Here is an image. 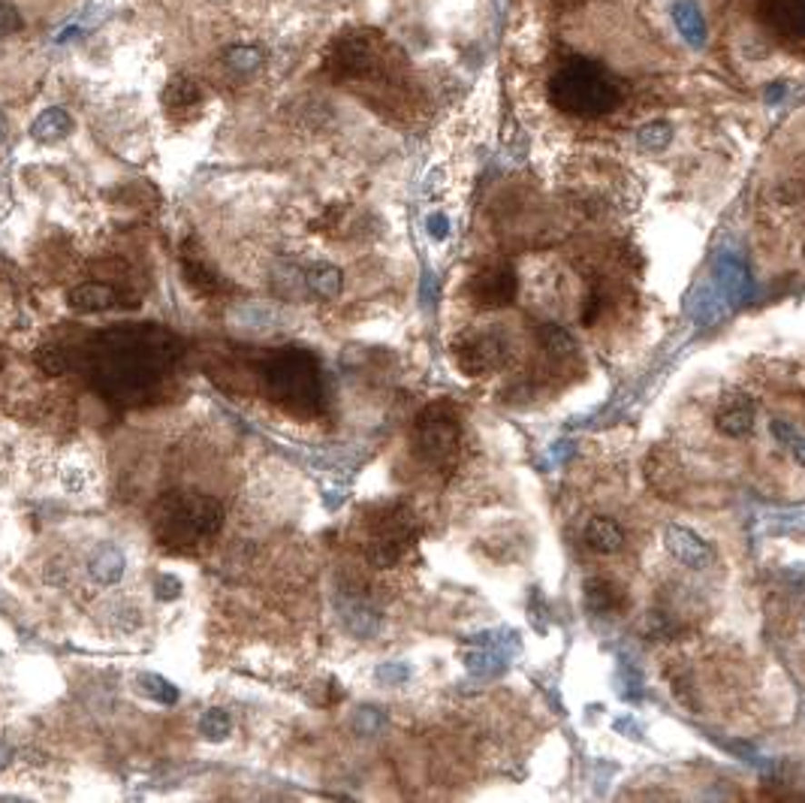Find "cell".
Returning a JSON list of instances; mask_svg holds the SVG:
<instances>
[{
    "instance_id": "cell-1",
    "label": "cell",
    "mask_w": 805,
    "mask_h": 803,
    "mask_svg": "<svg viewBox=\"0 0 805 803\" xmlns=\"http://www.w3.org/2000/svg\"><path fill=\"white\" fill-rule=\"evenodd\" d=\"M182 345L160 326L109 329L91 345V377L103 393L118 402L145 399L175 366Z\"/></svg>"
},
{
    "instance_id": "cell-2",
    "label": "cell",
    "mask_w": 805,
    "mask_h": 803,
    "mask_svg": "<svg viewBox=\"0 0 805 803\" xmlns=\"http://www.w3.org/2000/svg\"><path fill=\"white\" fill-rule=\"evenodd\" d=\"M549 100L558 112L576 118H603L621 106V82L591 58H571L549 79Z\"/></svg>"
},
{
    "instance_id": "cell-3",
    "label": "cell",
    "mask_w": 805,
    "mask_h": 803,
    "mask_svg": "<svg viewBox=\"0 0 805 803\" xmlns=\"http://www.w3.org/2000/svg\"><path fill=\"white\" fill-rule=\"evenodd\" d=\"M224 526V505L203 493H169L151 511V532L173 553L208 544Z\"/></svg>"
},
{
    "instance_id": "cell-4",
    "label": "cell",
    "mask_w": 805,
    "mask_h": 803,
    "mask_svg": "<svg viewBox=\"0 0 805 803\" xmlns=\"http://www.w3.org/2000/svg\"><path fill=\"white\" fill-rule=\"evenodd\" d=\"M263 384H266L269 399H274L283 411H293L299 417H314L323 411V375L314 354L293 347L281 351L263 366Z\"/></svg>"
},
{
    "instance_id": "cell-5",
    "label": "cell",
    "mask_w": 805,
    "mask_h": 803,
    "mask_svg": "<svg viewBox=\"0 0 805 803\" xmlns=\"http://www.w3.org/2000/svg\"><path fill=\"white\" fill-rule=\"evenodd\" d=\"M416 517L407 505H386L372 519H368V544L365 559L374 568H393L402 562V556L411 550L416 541Z\"/></svg>"
},
{
    "instance_id": "cell-6",
    "label": "cell",
    "mask_w": 805,
    "mask_h": 803,
    "mask_svg": "<svg viewBox=\"0 0 805 803\" xmlns=\"http://www.w3.org/2000/svg\"><path fill=\"white\" fill-rule=\"evenodd\" d=\"M462 441V427L459 417L450 405L432 402L416 414L413 429H411V444L413 453L429 466H447V462L459 453Z\"/></svg>"
},
{
    "instance_id": "cell-7",
    "label": "cell",
    "mask_w": 805,
    "mask_h": 803,
    "mask_svg": "<svg viewBox=\"0 0 805 803\" xmlns=\"http://www.w3.org/2000/svg\"><path fill=\"white\" fill-rule=\"evenodd\" d=\"M452 360L465 377H486L507 363V342L495 329H465L452 342Z\"/></svg>"
},
{
    "instance_id": "cell-8",
    "label": "cell",
    "mask_w": 805,
    "mask_h": 803,
    "mask_svg": "<svg viewBox=\"0 0 805 803\" xmlns=\"http://www.w3.org/2000/svg\"><path fill=\"white\" fill-rule=\"evenodd\" d=\"M468 296L477 308L498 311L510 308L519 296V276L510 263H489L468 281Z\"/></svg>"
},
{
    "instance_id": "cell-9",
    "label": "cell",
    "mask_w": 805,
    "mask_h": 803,
    "mask_svg": "<svg viewBox=\"0 0 805 803\" xmlns=\"http://www.w3.org/2000/svg\"><path fill=\"white\" fill-rule=\"evenodd\" d=\"M757 15L781 40L805 43V0H760Z\"/></svg>"
},
{
    "instance_id": "cell-10",
    "label": "cell",
    "mask_w": 805,
    "mask_h": 803,
    "mask_svg": "<svg viewBox=\"0 0 805 803\" xmlns=\"http://www.w3.org/2000/svg\"><path fill=\"white\" fill-rule=\"evenodd\" d=\"M642 471H646L649 487L655 489L658 496L672 498L681 493V477H685L681 475V462L670 447H664V444H658V447L649 450L646 462H642Z\"/></svg>"
},
{
    "instance_id": "cell-11",
    "label": "cell",
    "mask_w": 805,
    "mask_h": 803,
    "mask_svg": "<svg viewBox=\"0 0 805 803\" xmlns=\"http://www.w3.org/2000/svg\"><path fill=\"white\" fill-rule=\"evenodd\" d=\"M335 607H338L341 626H344L353 637L368 640V637H374L377 631H381V613H377L374 604L368 598H363V595L341 592L335 598Z\"/></svg>"
},
{
    "instance_id": "cell-12",
    "label": "cell",
    "mask_w": 805,
    "mask_h": 803,
    "mask_svg": "<svg viewBox=\"0 0 805 803\" xmlns=\"http://www.w3.org/2000/svg\"><path fill=\"white\" fill-rule=\"evenodd\" d=\"M582 604L598 617H621L631 607V595L612 577H589L582 586Z\"/></svg>"
},
{
    "instance_id": "cell-13",
    "label": "cell",
    "mask_w": 805,
    "mask_h": 803,
    "mask_svg": "<svg viewBox=\"0 0 805 803\" xmlns=\"http://www.w3.org/2000/svg\"><path fill=\"white\" fill-rule=\"evenodd\" d=\"M715 429L724 438H748L754 429V399L745 393H727L715 408Z\"/></svg>"
},
{
    "instance_id": "cell-14",
    "label": "cell",
    "mask_w": 805,
    "mask_h": 803,
    "mask_svg": "<svg viewBox=\"0 0 805 803\" xmlns=\"http://www.w3.org/2000/svg\"><path fill=\"white\" fill-rule=\"evenodd\" d=\"M667 550L685 565V568H709L712 565V547L688 526H667Z\"/></svg>"
},
{
    "instance_id": "cell-15",
    "label": "cell",
    "mask_w": 805,
    "mask_h": 803,
    "mask_svg": "<svg viewBox=\"0 0 805 803\" xmlns=\"http://www.w3.org/2000/svg\"><path fill=\"white\" fill-rule=\"evenodd\" d=\"M230 320L242 333L260 336L287 324V315H283L278 306H272V302H239V306L230 311Z\"/></svg>"
},
{
    "instance_id": "cell-16",
    "label": "cell",
    "mask_w": 805,
    "mask_h": 803,
    "mask_svg": "<svg viewBox=\"0 0 805 803\" xmlns=\"http://www.w3.org/2000/svg\"><path fill=\"white\" fill-rule=\"evenodd\" d=\"M582 537H585V547H589L591 553H601V556H612L624 547L621 523H619V519H612V517H606V514L591 517L582 528Z\"/></svg>"
},
{
    "instance_id": "cell-17",
    "label": "cell",
    "mask_w": 805,
    "mask_h": 803,
    "mask_svg": "<svg viewBox=\"0 0 805 803\" xmlns=\"http://www.w3.org/2000/svg\"><path fill=\"white\" fill-rule=\"evenodd\" d=\"M333 64L341 75H363L374 67V49L365 36H347L333 52Z\"/></svg>"
},
{
    "instance_id": "cell-18",
    "label": "cell",
    "mask_w": 805,
    "mask_h": 803,
    "mask_svg": "<svg viewBox=\"0 0 805 803\" xmlns=\"http://www.w3.org/2000/svg\"><path fill=\"white\" fill-rule=\"evenodd\" d=\"M115 306H118L115 287L103 285V281H88V285H79L70 290V308L75 315H97V311H106Z\"/></svg>"
},
{
    "instance_id": "cell-19",
    "label": "cell",
    "mask_w": 805,
    "mask_h": 803,
    "mask_svg": "<svg viewBox=\"0 0 805 803\" xmlns=\"http://www.w3.org/2000/svg\"><path fill=\"white\" fill-rule=\"evenodd\" d=\"M124 571H127V559L115 544H103L91 553L88 574L97 586H115L124 577Z\"/></svg>"
},
{
    "instance_id": "cell-20",
    "label": "cell",
    "mask_w": 805,
    "mask_h": 803,
    "mask_svg": "<svg viewBox=\"0 0 805 803\" xmlns=\"http://www.w3.org/2000/svg\"><path fill=\"white\" fill-rule=\"evenodd\" d=\"M184 278H187V285H191L194 290L208 293V296L230 290V281H226L224 276H217V272L208 266L200 254H194L191 248L184 251Z\"/></svg>"
},
{
    "instance_id": "cell-21",
    "label": "cell",
    "mask_w": 805,
    "mask_h": 803,
    "mask_svg": "<svg viewBox=\"0 0 805 803\" xmlns=\"http://www.w3.org/2000/svg\"><path fill=\"white\" fill-rule=\"evenodd\" d=\"M70 130H73L70 112H67V109L52 106V109L40 112V118L34 121L31 134H34L36 143H45V146H49V143H61L64 136H70Z\"/></svg>"
},
{
    "instance_id": "cell-22",
    "label": "cell",
    "mask_w": 805,
    "mask_h": 803,
    "mask_svg": "<svg viewBox=\"0 0 805 803\" xmlns=\"http://www.w3.org/2000/svg\"><path fill=\"white\" fill-rule=\"evenodd\" d=\"M537 345L540 351L552 360H567V356L576 354V338L571 329H564L562 324H543L537 326Z\"/></svg>"
},
{
    "instance_id": "cell-23",
    "label": "cell",
    "mask_w": 805,
    "mask_h": 803,
    "mask_svg": "<svg viewBox=\"0 0 805 803\" xmlns=\"http://www.w3.org/2000/svg\"><path fill=\"white\" fill-rule=\"evenodd\" d=\"M672 18H676V25H679V34L685 36L691 45H697L700 49V45L706 43V25H703V15H700L694 0H676Z\"/></svg>"
},
{
    "instance_id": "cell-24",
    "label": "cell",
    "mask_w": 805,
    "mask_h": 803,
    "mask_svg": "<svg viewBox=\"0 0 805 803\" xmlns=\"http://www.w3.org/2000/svg\"><path fill=\"white\" fill-rule=\"evenodd\" d=\"M305 285L308 290L320 299H335L341 287H344V276H341L338 266H329V263H320V266L305 272Z\"/></svg>"
},
{
    "instance_id": "cell-25",
    "label": "cell",
    "mask_w": 805,
    "mask_h": 803,
    "mask_svg": "<svg viewBox=\"0 0 805 803\" xmlns=\"http://www.w3.org/2000/svg\"><path fill=\"white\" fill-rule=\"evenodd\" d=\"M200 97H203V91H200V85H196L191 75H173V79L166 82V88H164V103L169 109H191L194 103H200Z\"/></svg>"
},
{
    "instance_id": "cell-26",
    "label": "cell",
    "mask_w": 805,
    "mask_h": 803,
    "mask_svg": "<svg viewBox=\"0 0 805 803\" xmlns=\"http://www.w3.org/2000/svg\"><path fill=\"white\" fill-rule=\"evenodd\" d=\"M224 64L235 73H257L266 64V52L260 45H233V49H226Z\"/></svg>"
},
{
    "instance_id": "cell-27",
    "label": "cell",
    "mask_w": 805,
    "mask_h": 803,
    "mask_svg": "<svg viewBox=\"0 0 805 803\" xmlns=\"http://www.w3.org/2000/svg\"><path fill=\"white\" fill-rule=\"evenodd\" d=\"M136 683H139V692L145 695V698H151V701H157V704H164V707L178 701V688L169 683L166 677H160V674H142Z\"/></svg>"
},
{
    "instance_id": "cell-28",
    "label": "cell",
    "mask_w": 805,
    "mask_h": 803,
    "mask_svg": "<svg viewBox=\"0 0 805 803\" xmlns=\"http://www.w3.org/2000/svg\"><path fill=\"white\" fill-rule=\"evenodd\" d=\"M200 734L212 743L226 740V737L233 734V716L226 710H217V707H214V710H205L203 719H200Z\"/></svg>"
},
{
    "instance_id": "cell-29",
    "label": "cell",
    "mask_w": 805,
    "mask_h": 803,
    "mask_svg": "<svg viewBox=\"0 0 805 803\" xmlns=\"http://www.w3.org/2000/svg\"><path fill=\"white\" fill-rule=\"evenodd\" d=\"M350 725H353V731L359 737H374L386 728V713L381 710V707H359Z\"/></svg>"
},
{
    "instance_id": "cell-30",
    "label": "cell",
    "mask_w": 805,
    "mask_h": 803,
    "mask_svg": "<svg viewBox=\"0 0 805 803\" xmlns=\"http://www.w3.org/2000/svg\"><path fill=\"white\" fill-rule=\"evenodd\" d=\"M670 139H672V127L667 125V121H651V125H646V127H640V130H637V143H640L642 148H649V151L667 148V146H670Z\"/></svg>"
},
{
    "instance_id": "cell-31",
    "label": "cell",
    "mask_w": 805,
    "mask_h": 803,
    "mask_svg": "<svg viewBox=\"0 0 805 803\" xmlns=\"http://www.w3.org/2000/svg\"><path fill=\"white\" fill-rule=\"evenodd\" d=\"M36 366L43 368V372H49V375H64L67 372V354L61 351V347H40V351H36Z\"/></svg>"
},
{
    "instance_id": "cell-32",
    "label": "cell",
    "mask_w": 805,
    "mask_h": 803,
    "mask_svg": "<svg viewBox=\"0 0 805 803\" xmlns=\"http://www.w3.org/2000/svg\"><path fill=\"white\" fill-rule=\"evenodd\" d=\"M22 25H25L22 22V13H18L13 4L0 0V40H6V36L18 34V31H22Z\"/></svg>"
},
{
    "instance_id": "cell-33",
    "label": "cell",
    "mask_w": 805,
    "mask_h": 803,
    "mask_svg": "<svg viewBox=\"0 0 805 803\" xmlns=\"http://www.w3.org/2000/svg\"><path fill=\"white\" fill-rule=\"evenodd\" d=\"M377 679H381L383 686H402L407 677H411V667L407 665H395V661H386V665L377 667Z\"/></svg>"
},
{
    "instance_id": "cell-34",
    "label": "cell",
    "mask_w": 805,
    "mask_h": 803,
    "mask_svg": "<svg viewBox=\"0 0 805 803\" xmlns=\"http://www.w3.org/2000/svg\"><path fill=\"white\" fill-rule=\"evenodd\" d=\"M154 589H157V598L160 601H175L178 595H182V580L173 577V574H160L157 583H154Z\"/></svg>"
},
{
    "instance_id": "cell-35",
    "label": "cell",
    "mask_w": 805,
    "mask_h": 803,
    "mask_svg": "<svg viewBox=\"0 0 805 803\" xmlns=\"http://www.w3.org/2000/svg\"><path fill=\"white\" fill-rule=\"evenodd\" d=\"M274 285H281V287H278L281 293H293V296H296V293H299V285H302L299 269L281 266V269H278V276H274Z\"/></svg>"
},
{
    "instance_id": "cell-36",
    "label": "cell",
    "mask_w": 805,
    "mask_h": 803,
    "mask_svg": "<svg viewBox=\"0 0 805 803\" xmlns=\"http://www.w3.org/2000/svg\"><path fill=\"white\" fill-rule=\"evenodd\" d=\"M425 226H429V236L432 239H447L450 236V221H447V215H429V221H425Z\"/></svg>"
},
{
    "instance_id": "cell-37",
    "label": "cell",
    "mask_w": 805,
    "mask_h": 803,
    "mask_svg": "<svg viewBox=\"0 0 805 803\" xmlns=\"http://www.w3.org/2000/svg\"><path fill=\"white\" fill-rule=\"evenodd\" d=\"M772 432H775V438L793 441V429L788 427V423H781V420H772Z\"/></svg>"
},
{
    "instance_id": "cell-38",
    "label": "cell",
    "mask_w": 805,
    "mask_h": 803,
    "mask_svg": "<svg viewBox=\"0 0 805 803\" xmlns=\"http://www.w3.org/2000/svg\"><path fill=\"white\" fill-rule=\"evenodd\" d=\"M15 758V752H13V746H6V743H0V770H6L9 768V761Z\"/></svg>"
},
{
    "instance_id": "cell-39",
    "label": "cell",
    "mask_w": 805,
    "mask_h": 803,
    "mask_svg": "<svg viewBox=\"0 0 805 803\" xmlns=\"http://www.w3.org/2000/svg\"><path fill=\"white\" fill-rule=\"evenodd\" d=\"M793 457H797L800 466H805V438L793 436Z\"/></svg>"
},
{
    "instance_id": "cell-40",
    "label": "cell",
    "mask_w": 805,
    "mask_h": 803,
    "mask_svg": "<svg viewBox=\"0 0 805 803\" xmlns=\"http://www.w3.org/2000/svg\"><path fill=\"white\" fill-rule=\"evenodd\" d=\"M779 94H784V85H772V88H770V97H766V100L775 103V100H779Z\"/></svg>"
},
{
    "instance_id": "cell-41",
    "label": "cell",
    "mask_w": 805,
    "mask_h": 803,
    "mask_svg": "<svg viewBox=\"0 0 805 803\" xmlns=\"http://www.w3.org/2000/svg\"><path fill=\"white\" fill-rule=\"evenodd\" d=\"M6 127H9V125H6V115H0V143H4V139H6Z\"/></svg>"
},
{
    "instance_id": "cell-42",
    "label": "cell",
    "mask_w": 805,
    "mask_h": 803,
    "mask_svg": "<svg viewBox=\"0 0 805 803\" xmlns=\"http://www.w3.org/2000/svg\"><path fill=\"white\" fill-rule=\"evenodd\" d=\"M802 254H805V242H802Z\"/></svg>"
}]
</instances>
